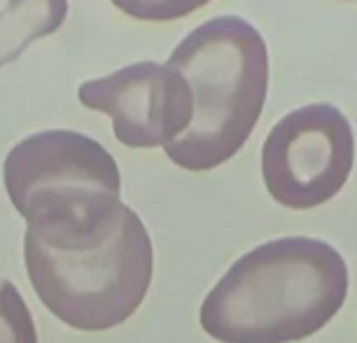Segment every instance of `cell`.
I'll list each match as a JSON object with an SVG mask.
<instances>
[{"label":"cell","mask_w":357,"mask_h":343,"mask_svg":"<svg viewBox=\"0 0 357 343\" xmlns=\"http://www.w3.org/2000/svg\"><path fill=\"white\" fill-rule=\"evenodd\" d=\"M77 98L86 110L107 114L114 138L131 150L171 145L190 129L194 117V93L187 79L157 61H138L86 79Z\"/></svg>","instance_id":"8992f818"},{"label":"cell","mask_w":357,"mask_h":343,"mask_svg":"<svg viewBox=\"0 0 357 343\" xmlns=\"http://www.w3.org/2000/svg\"><path fill=\"white\" fill-rule=\"evenodd\" d=\"M353 166V124L332 103L287 112L261 145L266 192L289 211H313L332 201L348 183Z\"/></svg>","instance_id":"5b68a950"},{"label":"cell","mask_w":357,"mask_h":343,"mask_svg":"<svg viewBox=\"0 0 357 343\" xmlns=\"http://www.w3.org/2000/svg\"><path fill=\"white\" fill-rule=\"evenodd\" d=\"M194 93V117L164 147L175 166L213 171L241 152L257 126L268 93V49L243 17L208 19L175 45L166 61Z\"/></svg>","instance_id":"7a4b0ae2"},{"label":"cell","mask_w":357,"mask_h":343,"mask_svg":"<svg viewBox=\"0 0 357 343\" xmlns=\"http://www.w3.org/2000/svg\"><path fill=\"white\" fill-rule=\"evenodd\" d=\"M126 17L140 22H175L206 8L213 0H110Z\"/></svg>","instance_id":"9c48e42d"},{"label":"cell","mask_w":357,"mask_h":343,"mask_svg":"<svg viewBox=\"0 0 357 343\" xmlns=\"http://www.w3.org/2000/svg\"><path fill=\"white\" fill-rule=\"evenodd\" d=\"M3 183L26 234L52 247L100 238L122 208V176L110 152L79 131L22 138L3 164Z\"/></svg>","instance_id":"3957f363"},{"label":"cell","mask_w":357,"mask_h":343,"mask_svg":"<svg viewBox=\"0 0 357 343\" xmlns=\"http://www.w3.org/2000/svg\"><path fill=\"white\" fill-rule=\"evenodd\" d=\"M348 264L327 241L282 236L238 257L199 308L220 343H296L318 334L348 297Z\"/></svg>","instance_id":"6da1fadb"},{"label":"cell","mask_w":357,"mask_h":343,"mask_svg":"<svg viewBox=\"0 0 357 343\" xmlns=\"http://www.w3.org/2000/svg\"><path fill=\"white\" fill-rule=\"evenodd\" d=\"M24 264L54 318L79 332H105L124 325L145 301L154 247L138 213L122 204L112 227L86 245L52 247L26 234Z\"/></svg>","instance_id":"277c9868"},{"label":"cell","mask_w":357,"mask_h":343,"mask_svg":"<svg viewBox=\"0 0 357 343\" xmlns=\"http://www.w3.org/2000/svg\"><path fill=\"white\" fill-rule=\"evenodd\" d=\"M0 343H38L31 308L8 278H0Z\"/></svg>","instance_id":"ba28073f"},{"label":"cell","mask_w":357,"mask_h":343,"mask_svg":"<svg viewBox=\"0 0 357 343\" xmlns=\"http://www.w3.org/2000/svg\"><path fill=\"white\" fill-rule=\"evenodd\" d=\"M68 17V0H8L0 10V68L17 61L33 43L56 33Z\"/></svg>","instance_id":"52a82bcc"}]
</instances>
